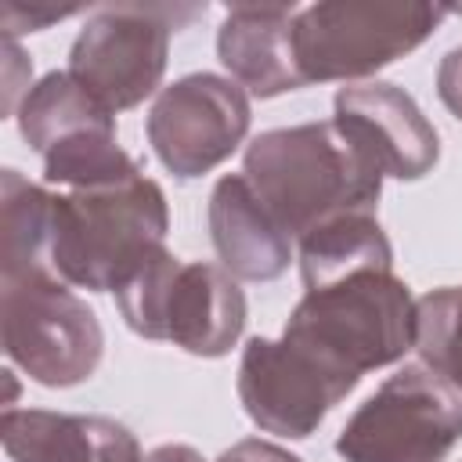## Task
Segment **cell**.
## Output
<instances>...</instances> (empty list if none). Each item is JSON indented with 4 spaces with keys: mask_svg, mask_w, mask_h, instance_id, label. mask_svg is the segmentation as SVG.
<instances>
[{
    "mask_svg": "<svg viewBox=\"0 0 462 462\" xmlns=\"http://www.w3.org/2000/svg\"><path fill=\"white\" fill-rule=\"evenodd\" d=\"M29 76H32V61L22 54L14 40H4V116H14L22 97L32 90Z\"/></svg>",
    "mask_w": 462,
    "mask_h": 462,
    "instance_id": "19",
    "label": "cell"
},
{
    "mask_svg": "<svg viewBox=\"0 0 462 462\" xmlns=\"http://www.w3.org/2000/svg\"><path fill=\"white\" fill-rule=\"evenodd\" d=\"M242 177L289 238L346 213H375L383 195L379 162L336 119L256 134L245 144Z\"/></svg>",
    "mask_w": 462,
    "mask_h": 462,
    "instance_id": "1",
    "label": "cell"
},
{
    "mask_svg": "<svg viewBox=\"0 0 462 462\" xmlns=\"http://www.w3.org/2000/svg\"><path fill=\"white\" fill-rule=\"evenodd\" d=\"M365 267H393V245L375 213H346L300 238L303 289H318Z\"/></svg>",
    "mask_w": 462,
    "mask_h": 462,
    "instance_id": "17",
    "label": "cell"
},
{
    "mask_svg": "<svg viewBox=\"0 0 462 462\" xmlns=\"http://www.w3.org/2000/svg\"><path fill=\"white\" fill-rule=\"evenodd\" d=\"M166 195L144 173L65 191L54 195L51 267L76 289L116 292L148 256L166 249Z\"/></svg>",
    "mask_w": 462,
    "mask_h": 462,
    "instance_id": "2",
    "label": "cell"
},
{
    "mask_svg": "<svg viewBox=\"0 0 462 462\" xmlns=\"http://www.w3.org/2000/svg\"><path fill=\"white\" fill-rule=\"evenodd\" d=\"M54 191L25 180L18 170L0 173V282L51 267Z\"/></svg>",
    "mask_w": 462,
    "mask_h": 462,
    "instance_id": "16",
    "label": "cell"
},
{
    "mask_svg": "<svg viewBox=\"0 0 462 462\" xmlns=\"http://www.w3.org/2000/svg\"><path fill=\"white\" fill-rule=\"evenodd\" d=\"M213 462H303L300 455H292L289 448L282 444H271V440H260V437H245L238 444H231L220 458Z\"/></svg>",
    "mask_w": 462,
    "mask_h": 462,
    "instance_id": "22",
    "label": "cell"
},
{
    "mask_svg": "<svg viewBox=\"0 0 462 462\" xmlns=\"http://www.w3.org/2000/svg\"><path fill=\"white\" fill-rule=\"evenodd\" d=\"M437 94L444 108L462 123V43L451 47L437 65Z\"/></svg>",
    "mask_w": 462,
    "mask_h": 462,
    "instance_id": "21",
    "label": "cell"
},
{
    "mask_svg": "<svg viewBox=\"0 0 462 462\" xmlns=\"http://www.w3.org/2000/svg\"><path fill=\"white\" fill-rule=\"evenodd\" d=\"M444 18L448 4L426 0L307 4L296 11L292 22V51L303 87L375 76L379 69L393 65L397 58L426 43Z\"/></svg>",
    "mask_w": 462,
    "mask_h": 462,
    "instance_id": "5",
    "label": "cell"
},
{
    "mask_svg": "<svg viewBox=\"0 0 462 462\" xmlns=\"http://www.w3.org/2000/svg\"><path fill=\"white\" fill-rule=\"evenodd\" d=\"M336 123L379 162L383 177L419 180L440 159L437 126L422 116L415 97L397 83H361L336 90Z\"/></svg>",
    "mask_w": 462,
    "mask_h": 462,
    "instance_id": "11",
    "label": "cell"
},
{
    "mask_svg": "<svg viewBox=\"0 0 462 462\" xmlns=\"http://www.w3.org/2000/svg\"><path fill=\"white\" fill-rule=\"evenodd\" d=\"M462 440V393L426 365H404L357 404L336 437L343 462H444Z\"/></svg>",
    "mask_w": 462,
    "mask_h": 462,
    "instance_id": "7",
    "label": "cell"
},
{
    "mask_svg": "<svg viewBox=\"0 0 462 462\" xmlns=\"http://www.w3.org/2000/svg\"><path fill=\"white\" fill-rule=\"evenodd\" d=\"M249 94L217 72H191L159 90L148 112V144L177 177L191 180L217 170L249 134Z\"/></svg>",
    "mask_w": 462,
    "mask_h": 462,
    "instance_id": "10",
    "label": "cell"
},
{
    "mask_svg": "<svg viewBox=\"0 0 462 462\" xmlns=\"http://www.w3.org/2000/svg\"><path fill=\"white\" fill-rule=\"evenodd\" d=\"M116 303L130 332L166 339L195 357H224L245 328V292L206 260L184 263L170 249L148 256L119 289Z\"/></svg>",
    "mask_w": 462,
    "mask_h": 462,
    "instance_id": "4",
    "label": "cell"
},
{
    "mask_svg": "<svg viewBox=\"0 0 462 462\" xmlns=\"http://www.w3.org/2000/svg\"><path fill=\"white\" fill-rule=\"evenodd\" d=\"M144 462H206L191 444H159L144 455Z\"/></svg>",
    "mask_w": 462,
    "mask_h": 462,
    "instance_id": "23",
    "label": "cell"
},
{
    "mask_svg": "<svg viewBox=\"0 0 462 462\" xmlns=\"http://www.w3.org/2000/svg\"><path fill=\"white\" fill-rule=\"evenodd\" d=\"M209 238L220 267L242 282H274L292 260L289 231L267 213L242 173H227L213 184Z\"/></svg>",
    "mask_w": 462,
    "mask_h": 462,
    "instance_id": "14",
    "label": "cell"
},
{
    "mask_svg": "<svg viewBox=\"0 0 462 462\" xmlns=\"http://www.w3.org/2000/svg\"><path fill=\"white\" fill-rule=\"evenodd\" d=\"M415 350L430 372L462 393V285H444L415 300Z\"/></svg>",
    "mask_w": 462,
    "mask_h": 462,
    "instance_id": "18",
    "label": "cell"
},
{
    "mask_svg": "<svg viewBox=\"0 0 462 462\" xmlns=\"http://www.w3.org/2000/svg\"><path fill=\"white\" fill-rule=\"evenodd\" d=\"M79 7H22V4H4V40H14L18 32H36L51 22H61L69 14H76Z\"/></svg>",
    "mask_w": 462,
    "mask_h": 462,
    "instance_id": "20",
    "label": "cell"
},
{
    "mask_svg": "<svg viewBox=\"0 0 462 462\" xmlns=\"http://www.w3.org/2000/svg\"><path fill=\"white\" fill-rule=\"evenodd\" d=\"M296 4H231L217 29V58L253 97H278L303 87L292 22Z\"/></svg>",
    "mask_w": 462,
    "mask_h": 462,
    "instance_id": "12",
    "label": "cell"
},
{
    "mask_svg": "<svg viewBox=\"0 0 462 462\" xmlns=\"http://www.w3.org/2000/svg\"><path fill=\"white\" fill-rule=\"evenodd\" d=\"M206 7L177 4H108L97 7L69 51V76L112 116L137 108L162 83L170 32Z\"/></svg>",
    "mask_w": 462,
    "mask_h": 462,
    "instance_id": "8",
    "label": "cell"
},
{
    "mask_svg": "<svg viewBox=\"0 0 462 462\" xmlns=\"http://www.w3.org/2000/svg\"><path fill=\"white\" fill-rule=\"evenodd\" d=\"M357 383L361 375L289 336H253L238 361V401L245 415L263 433L289 440H307Z\"/></svg>",
    "mask_w": 462,
    "mask_h": 462,
    "instance_id": "9",
    "label": "cell"
},
{
    "mask_svg": "<svg viewBox=\"0 0 462 462\" xmlns=\"http://www.w3.org/2000/svg\"><path fill=\"white\" fill-rule=\"evenodd\" d=\"M0 328L7 361L47 390L87 383L105 354L97 314L54 271L0 282Z\"/></svg>",
    "mask_w": 462,
    "mask_h": 462,
    "instance_id": "6",
    "label": "cell"
},
{
    "mask_svg": "<svg viewBox=\"0 0 462 462\" xmlns=\"http://www.w3.org/2000/svg\"><path fill=\"white\" fill-rule=\"evenodd\" d=\"M282 336L365 375L415 350V300L393 267H365L303 289Z\"/></svg>",
    "mask_w": 462,
    "mask_h": 462,
    "instance_id": "3",
    "label": "cell"
},
{
    "mask_svg": "<svg viewBox=\"0 0 462 462\" xmlns=\"http://www.w3.org/2000/svg\"><path fill=\"white\" fill-rule=\"evenodd\" d=\"M18 134L22 141L43 159L47 152L72 144L90 134H116V116L90 94L83 90L69 69L65 72H47L18 105Z\"/></svg>",
    "mask_w": 462,
    "mask_h": 462,
    "instance_id": "15",
    "label": "cell"
},
{
    "mask_svg": "<svg viewBox=\"0 0 462 462\" xmlns=\"http://www.w3.org/2000/svg\"><path fill=\"white\" fill-rule=\"evenodd\" d=\"M0 440L11 462H144L137 437L108 415L4 408Z\"/></svg>",
    "mask_w": 462,
    "mask_h": 462,
    "instance_id": "13",
    "label": "cell"
}]
</instances>
